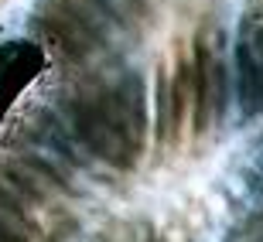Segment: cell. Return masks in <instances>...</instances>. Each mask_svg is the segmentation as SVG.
<instances>
[{
    "label": "cell",
    "mask_w": 263,
    "mask_h": 242,
    "mask_svg": "<svg viewBox=\"0 0 263 242\" xmlns=\"http://www.w3.org/2000/svg\"><path fill=\"white\" fill-rule=\"evenodd\" d=\"M79 133L89 140V147H96L103 154H120L130 144V136L137 133V99L127 96V89L109 86L99 89L96 96H89L79 106Z\"/></svg>",
    "instance_id": "cell-1"
},
{
    "label": "cell",
    "mask_w": 263,
    "mask_h": 242,
    "mask_svg": "<svg viewBox=\"0 0 263 242\" xmlns=\"http://www.w3.org/2000/svg\"><path fill=\"white\" fill-rule=\"evenodd\" d=\"M45 38L65 55L89 51L99 38V10L92 0H59L45 10Z\"/></svg>",
    "instance_id": "cell-2"
},
{
    "label": "cell",
    "mask_w": 263,
    "mask_h": 242,
    "mask_svg": "<svg viewBox=\"0 0 263 242\" xmlns=\"http://www.w3.org/2000/svg\"><path fill=\"white\" fill-rule=\"evenodd\" d=\"M0 242H41L34 225L24 218V205L0 194Z\"/></svg>",
    "instance_id": "cell-3"
}]
</instances>
